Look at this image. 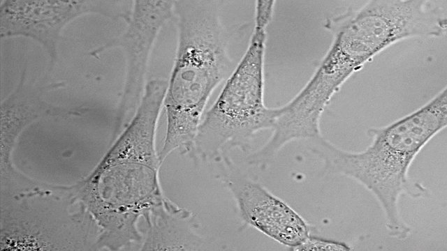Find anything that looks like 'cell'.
Instances as JSON below:
<instances>
[{"label":"cell","instance_id":"3957f363","mask_svg":"<svg viewBox=\"0 0 447 251\" xmlns=\"http://www.w3.org/2000/svg\"><path fill=\"white\" fill-rule=\"evenodd\" d=\"M220 2H174L178 41L163 100L167 128L161 164L175 151L190 153L210 96L237 65L229 55L231 34L222 22Z\"/></svg>","mask_w":447,"mask_h":251},{"label":"cell","instance_id":"277c9868","mask_svg":"<svg viewBox=\"0 0 447 251\" xmlns=\"http://www.w3.org/2000/svg\"><path fill=\"white\" fill-rule=\"evenodd\" d=\"M275 3L256 1L247 48L198 126L193 159L216 161L235 149L246 151L256 133L272 129L277 110L264 101L265 56Z\"/></svg>","mask_w":447,"mask_h":251},{"label":"cell","instance_id":"ba28073f","mask_svg":"<svg viewBox=\"0 0 447 251\" xmlns=\"http://www.w3.org/2000/svg\"><path fill=\"white\" fill-rule=\"evenodd\" d=\"M351 250V247L345 242L328 239L323 237L309 234L301 244H300L293 250L348 251Z\"/></svg>","mask_w":447,"mask_h":251},{"label":"cell","instance_id":"6da1fadb","mask_svg":"<svg viewBox=\"0 0 447 251\" xmlns=\"http://www.w3.org/2000/svg\"><path fill=\"white\" fill-rule=\"evenodd\" d=\"M329 49L303 88L279 107L277 124L293 139L320 135L322 114L345 82L374 56L403 40L437 38L444 22L431 0H372L328 17Z\"/></svg>","mask_w":447,"mask_h":251},{"label":"cell","instance_id":"7a4b0ae2","mask_svg":"<svg viewBox=\"0 0 447 251\" xmlns=\"http://www.w3.org/2000/svg\"><path fill=\"white\" fill-rule=\"evenodd\" d=\"M447 124L445 86L416 110L388 125L367 130L369 145L353 152L342 149L322 135L307 140L309 151L323 162L325 171L349 177L368 190L379 203L389 235L406 239L409 226L400 213L402 195L422 197L425 188L409 178V170L424 146Z\"/></svg>","mask_w":447,"mask_h":251},{"label":"cell","instance_id":"52a82bcc","mask_svg":"<svg viewBox=\"0 0 447 251\" xmlns=\"http://www.w3.org/2000/svg\"><path fill=\"white\" fill-rule=\"evenodd\" d=\"M226 183L242 220L257 231L291 250L310 234L303 218L259 183L237 176Z\"/></svg>","mask_w":447,"mask_h":251},{"label":"cell","instance_id":"8992f818","mask_svg":"<svg viewBox=\"0 0 447 251\" xmlns=\"http://www.w3.org/2000/svg\"><path fill=\"white\" fill-rule=\"evenodd\" d=\"M173 0H136L124 31L90 53L96 56L112 48H121L126 57V78L122 102L123 115L133 109L145 89L149 56L163 25L174 15Z\"/></svg>","mask_w":447,"mask_h":251},{"label":"cell","instance_id":"5b68a950","mask_svg":"<svg viewBox=\"0 0 447 251\" xmlns=\"http://www.w3.org/2000/svg\"><path fill=\"white\" fill-rule=\"evenodd\" d=\"M121 1L6 0L0 5V37L30 38L47 52L50 63L57 60L61 31L71 22L89 13L112 18L129 17L132 6Z\"/></svg>","mask_w":447,"mask_h":251}]
</instances>
